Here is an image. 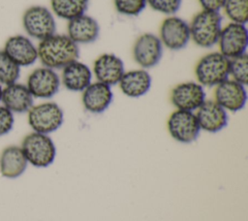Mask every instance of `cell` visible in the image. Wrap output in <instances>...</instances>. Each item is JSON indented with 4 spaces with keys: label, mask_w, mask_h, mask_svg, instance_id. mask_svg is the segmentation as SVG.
Segmentation results:
<instances>
[{
    "label": "cell",
    "mask_w": 248,
    "mask_h": 221,
    "mask_svg": "<svg viewBox=\"0 0 248 221\" xmlns=\"http://www.w3.org/2000/svg\"><path fill=\"white\" fill-rule=\"evenodd\" d=\"M38 59L44 67L49 69H63L78 60V46L68 35L52 34L40 41L37 46Z\"/></svg>",
    "instance_id": "1"
},
{
    "label": "cell",
    "mask_w": 248,
    "mask_h": 221,
    "mask_svg": "<svg viewBox=\"0 0 248 221\" xmlns=\"http://www.w3.org/2000/svg\"><path fill=\"white\" fill-rule=\"evenodd\" d=\"M222 29V16L219 12L202 10L192 18L189 24L190 39L203 48H209L218 43Z\"/></svg>",
    "instance_id": "2"
},
{
    "label": "cell",
    "mask_w": 248,
    "mask_h": 221,
    "mask_svg": "<svg viewBox=\"0 0 248 221\" xmlns=\"http://www.w3.org/2000/svg\"><path fill=\"white\" fill-rule=\"evenodd\" d=\"M28 162L35 168L50 166L56 157V146L52 139L46 134L31 132L27 134L20 144Z\"/></svg>",
    "instance_id": "3"
},
{
    "label": "cell",
    "mask_w": 248,
    "mask_h": 221,
    "mask_svg": "<svg viewBox=\"0 0 248 221\" xmlns=\"http://www.w3.org/2000/svg\"><path fill=\"white\" fill-rule=\"evenodd\" d=\"M230 59L221 52H210L203 55L195 67V75L202 86H217L229 79Z\"/></svg>",
    "instance_id": "4"
},
{
    "label": "cell",
    "mask_w": 248,
    "mask_h": 221,
    "mask_svg": "<svg viewBox=\"0 0 248 221\" xmlns=\"http://www.w3.org/2000/svg\"><path fill=\"white\" fill-rule=\"evenodd\" d=\"M27 121L33 132L48 135L58 130L64 121V112L55 102L33 105L27 111Z\"/></svg>",
    "instance_id": "5"
},
{
    "label": "cell",
    "mask_w": 248,
    "mask_h": 221,
    "mask_svg": "<svg viewBox=\"0 0 248 221\" xmlns=\"http://www.w3.org/2000/svg\"><path fill=\"white\" fill-rule=\"evenodd\" d=\"M22 26L29 37L40 41L54 34L56 30L52 13L44 6H31L25 10Z\"/></svg>",
    "instance_id": "6"
},
{
    "label": "cell",
    "mask_w": 248,
    "mask_h": 221,
    "mask_svg": "<svg viewBox=\"0 0 248 221\" xmlns=\"http://www.w3.org/2000/svg\"><path fill=\"white\" fill-rule=\"evenodd\" d=\"M167 127L170 137L181 143L195 142L201 132L195 112L188 110H175L171 112Z\"/></svg>",
    "instance_id": "7"
},
{
    "label": "cell",
    "mask_w": 248,
    "mask_h": 221,
    "mask_svg": "<svg viewBox=\"0 0 248 221\" xmlns=\"http://www.w3.org/2000/svg\"><path fill=\"white\" fill-rule=\"evenodd\" d=\"M25 85L34 98L50 99L59 91L61 80L53 69L43 66L29 74Z\"/></svg>",
    "instance_id": "8"
},
{
    "label": "cell",
    "mask_w": 248,
    "mask_h": 221,
    "mask_svg": "<svg viewBox=\"0 0 248 221\" xmlns=\"http://www.w3.org/2000/svg\"><path fill=\"white\" fill-rule=\"evenodd\" d=\"M219 49L229 59L246 52L248 32L245 24L231 22L221 29L218 39Z\"/></svg>",
    "instance_id": "9"
},
{
    "label": "cell",
    "mask_w": 248,
    "mask_h": 221,
    "mask_svg": "<svg viewBox=\"0 0 248 221\" xmlns=\"http://www.w3.org/2000/svg\"><path fill=\"white\" fill-rule=\"evenodd\" d=\"M133 56L142 69L156 66L163 56V45L160 38L152 33L140 35L133 47Z\"/></svg>",
    "instance_id": "10"
},
{
    "label": "cell",
    "mask_w": 248,
    "mask_h": 221,
    "mask_svg": "<svg viewBox=\"0 0 248 221\" xmlns=\"http://www.w3.org/2000/svg\"><path fill=\"white\" fill-rule=\"evenodd\" d=\"M205 91L199 82L185 81L176 84L170 92V102L176 110L195 111L205 101Z\"/></svg>",
    "instance_id": "11"
},
{
    "label": "cell",
    "mask_w": 248,
    "mask_h": 221,
    "mask_svg": "<svg viewBox=\"0 0 248 221\" xmlns=\"http://www.w3.org/2000/svg\"><path fill=\"white\" fill-rule=\"evenodd\" d=\"M162 45L171 50L184 48L190 40L189 24L181 17L170 16L165 18L160 27Z\"/></svg>",
    "instance_id": "12"
},
{
    "label": "cell",
    "mask_w": 248,
    "mask_h": 221,
    "mask_svg": "<svg viewBox=\"0 0 248 221\" xmlns=\"http://www.w3.org/2000/svg\"><path fill=\"white\" fill-rule=\"evenodd\" d=\"M214 101L227 111H238L245 107L247 102L245 85L228 79L215 86Z\"/></svg>",
    "instance_id": "13"
},
{
    "label": "cell",
    "mask_w": 248,
    "mask_h": 221,
    "mask_svg": "<svg viewBox=\"0 0 248 221\" xmlns=\"http://www.w3.org/2000/svg\"><path fill=\"white\" fill-rule=\"evenodd\" d=\"M3 50L19 67L30 66L38 59L37 47L23 35L9 37L4 44Z\"/></svg>",
    "instance_id": "14"
},
{
    "label": "cell",
    "mask_w": 248,
    "mask_h": 221,
    "mask_svg": "<svg viewBox=\"0 0 248 221\" xmlns=\"http://www.w3.org/2000/svg\"><path fill=\"white\" fill-rule=\"evenodd\" d=\"M124 73L122 59L113 53H103L94 61L93 74L97 81L108 86L117 84Z\"/></svg>",
    "instance_id": "15"
},
{
    "label": "cell",
    "mask_w": 248,
    "mask_h": 221,
    "mask_svg": "<svg viewBox=\"0 0 248 221\" xmlns=\"http://www.w3.org/2000/svg\"><path fill=\"white\" fill-rule=\"evenodd\" d=\"M201 130L217 133L228 124V112L214 100H205L195 112Z\"/></svg>",
    "instance_id": "16"
},
{
    "label": "cell",
    "mask_w": 248,
    "mask_h": 221,
    "mask_svg": "<svg viewBox=\"0 0 248 221\" xmlns=\"http://www.w3.org/2000/svg\"><path fill=\"white\" fill-rule=\"evenodd\" d=\"M113 93L110 86L100 81L91 82L83 91L81 102L84 109L91 113H102L111 104Z\"/></svg>",
    "instance_id": "17"
},
{
    "label": "cell",
    "mask_w": 248,
    "mask_h": 221,
    "mask_svg": "<svg viewBox=\"0 0 248 221\" xmlns=\"http://www.w3.org/2000/svg\"><path fill=\"white\" fill-rule=\"evenodd\" d=\"M33 101L34 97L25 84L14 82L3 87L1 103L13 113L27 112Z\"/></svg>",
    "instance_id": "18"
},
{
    "label": "cell",
    "mask_w": 248,
    "mask_h": 221,
    "mask_svg": "<svg viewBox=\"0 0 248 221\" xmlns=\"http://www.w3.org/2000/svg\"><path fill=\"white\" fill-rule=\"evenodd\" d=\"M67 30V35L77 45L90 44L98 39L100 25L95 18L84 14L69 20Z\"/></svg>",
    "instance_id": "19"
},
{
    "label": "cell",
    "mask_w": 248,
    "mask_h": 221,
    "mask_svg": "<svg viewBox=\"0 0 248 221\" xmlns=\"http://www.w3.org/2000/svg\"><path fill=\"white\" fill-rule=\"evenodd\" d=\"M60 80L67 90L82 92L92 82V71L86 64L76 60L62 69Z\"/></svg>",
    "instance_id": "20"
},
{
    "label": "cell",
    "mask_w": 248,
    "mask_h": 221,
    "mask_svg": "<svg viewBox=\"0 0 248 221\" xmlns=\"http://www.w3.org/2000/svg\"><path fill=\"white\" fill-rule=\"evenodd\" d=\"M151 81V77L145 69H137L125 72L118 85L125 96L140 98L149 91Z\"/></svg>",
    "instance_id": "21"
},
{
    "label": "cell",
    "mask_w": 248,
    "mask_h": 221,
    "mask_svg": "<svg viewBox=\"0 0 248 221\" xmlns=\"http://www.w3.org/2000/svg\"><path fill=\"white\" fill-rule=\"evenodd\" d=\"M28 162L19 145H8L0 154V174L6 178H16L26 170Z\"/></svg>",
    "instance_id": "22"
},
{
    "label": "cell",
    "mask_w": 248,
    "mask_h": 221,
    "mask_svg": "<svg viewBox=\"0 0 248 221\" xmlns=\"http://www.w3.org/2000/svg\"><path fill=\"white\" fill-rule=\"evenodd\" d=\"M89 0H50V7L55 16L68 21L85 14Z\"/></svg>",
    "instance_id": "23"
},
{
    "label": "cell",
    "mask_w": 248,
    "mask_h": 221,
    "mask_svg": "<svg viewBox=\"0 0 248 221\" xmlns=\"http://www.w3.org/2000/svg\"><path fill=\"white\" fill-rule=\"evenodd\" d=\"M20 76V67L7 53L0 50V84L8 85L16 82Z\"/></svg>",
    "instance_id": "24"
},
{
    "label": "cell",
    "mask_w": 248,
    "mask_h": 221,
    "mask_svg": "<svg viewBox=\"0 0 248 221\" xmlns=\"http://www.w3.org/2000/svg\"><path fill=\"white\" fill-rule=\"evenodd\" d=\"M223 8L232 22L246 24L248 21V0H226Z\"/></svg>",
    "instance_id": "25"
},
{
    "label": "cell",
    "mask_w": 248,
    "mask_h": 221,
    "mask_svg": "<svg viewBox=\"0 0 248 221\" xmlns=\"http://www.w3.org/2000/svg\"><path fill=\"white\" fill-rule=\"evenodd\" d=\"M229 75L232 77V79H233L245 86L247 85V83H248V55L246 52L230 59Z\"/></svg>",
    "instance_id": "26"
},
{
    "label": "cell",
    "mask_w": 248,
    "mask_h": 221,
    "mask_svg": "<svg viewBox=\"0 0 248 221\" xmlns=\"http://www.w3.org/2000/svg\"><path fill=\"white\" fill-rule=\"evenodd\" d=\"M115 10L124 16H139L146 7V0H113Z\"/></svg>",
    "instance_id": "27"
},
{
    "label": "cell",
    "mask_w": 248,
    "mask_h": 221,
    "mask_svg": "<svg viewBox=\"0 0 248 221\" xmlns=\"http://www.w3.org/2000/svg\"><path fill=\"white\" fill-rule=\"evenodd\" d=\"M181 2L182 0H146L152 10L165 15L175 14L180 9Z\"/></svg>",
    "instance_id": "28"
},
{
    "label": "cell",
    "mask_w": 248,
    "mask_h": 221,
    "mask_svg": "<svg viewBox=\"0 0 248 221\" xmlns=\"http://www.w3.org/2000/svg\"><path fill=\"white\" fill-rule=\"evenodd\" d=\"M14 113L3 105L0 106V137L8 134L14 127Z\"/></svg>",
    "instance_id": "29"
},
{
    "label": "cell",
    "mask_w": 248,
    "mask_h": 221,
    "mask_svg": "<svg viewBox=\"0 0 248 221\" xmlns=\"http://www.w3.org/2000/svg\"><path fill=\"white\" fill-rule=\"evenodd\" d=\"M202 10L219 12L225 5L226 0H199Z\"/></svg>",
    "instance_id": "30"
},
{
    "label": "cell",
    "mask_w": 248,
    "mask_h": 221,
    "mask_svg": "<svg viewBox=\"0 0 248 221\" xmlns=\"http://www.w3.org/2000/svg\"><path fill=\"white\" fill-rule=\"evenodd\" d=\"M2 90H3V86H2V84H0V102H1V97H2Z\"/></svg>",
    "instance_id": "31"
}]
</instances>
